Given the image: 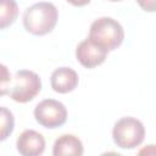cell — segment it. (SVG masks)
Instances as JSON below:
<instances>
[{
  "mask_svg": "<svg viewBox=\"0 0 156 156\" xmlns=\"http://www.w3.org/2000/svg\"><path fill=\"white\" fill-rule=\"evenodd\" d=\"M67 2H69L73 6H85L90 2V0H67Z\"/></svg>",
  "mask_w": 156,
  "mask_h": 156,
  "instance_id": "14",
  "label": "cell"
},
{
  "mask_svg": "<svg viewBox=\"0 0 156 156\" xmlns=\"http://www.w3.org/2000/svg\"><path fill=\"white\" fill-rule=\"evenodd\" d=\"M83 152L84 149L80 139L73 134H63L58 136L52 146L54 156H63V155L80 156L83 155Z\"/></svg>",
  "mask_w": 156,
  "mask_h": 156,
  "instance_id": "9",
  "label": "cell"
},
{
  "mask_svg": "<svg viewBox=\"0 0 156 156\" xmlns=\"http://www.w3.org/2000/svg\"><path fill=\"white\" fill-rule=\"evenodd\" d=\"M139 155H156V145H147L139 150Z\"/></svg>",
  "mask_w": 156,
  "mask_h": 156,
  "instance_id": "13",
  "label": "cell"
},
{
  "mask_svg": "<svg viewBox=\"0 0 156 156\" xmlns=\"http://www.w3.org/2000/svg\"><path fill=\"white\" fill-rule=\"evenodd\" d=\"M112 138L118 147L134 149L144 141V124L134 117H122L113 126Z\"/></svg>",
  "mask_w": 156,
  "mask_h": 156,
  "instance_id": "4",
  "label": "cell"
},
{
  "mask_svg": "<svg viewBox=\"0 0 156 156\" xmlns=\"http://www.w3.org/2000/svg\"><path fill=\"white\" fill-rule=\"evenodd\" d=\"M58 18V12L52 2L41 1L27 7L23 13V26L27 32L34 35L50 33Z\"/></svg>",
  "mask_w": 156,
  "mask_h": 156,
  "instance_id": "1",
  "label": "cell"
},
{
  "mask_svg": "<svg viewBox=\"0 0 156 156\" xmlns=\"http://www.w3.org/2000/svg\"><path fill=\"white\" fill-rule=\"evenodd\" d=\"M108 1H112V2H115V1H121V0H108Z\"/></svg>",
  "mask_w": 156,
  "mask_h": 156,
  "instance_id": "15",
  "label": "cell"
},
{
  "mask_svg": "<svg viewBox=\"0 0 156 156\" xmlns=\"http://www.w3.org/2000/svg\"><path fill=\"white\" fill-rule=\"evenodd\" d=\"M18 15V6L15 0H0V27L5 29L11 26Z\"/></svg>",
  "mask_w": 156,
  "mask_h": 156,
  "instance_id": "10",
  "label": "cell"
},
{
  "mask_svg": "<svg viewBox=\"0 0 156 156\" xmlns=\"http://www.w3.org/2000/svg\"><path fill=\"white\" fill-rule=\"evenodd\" d=\"M88 38L108 51H112L122 44L124 30L118 21L111 17H100L91 23Z\"/></svg>",
  "mask_w": 156,
  "mask_h": 156,
  "instance_id": "3",
  "label": "cell"
},
{
  "mask_svg": "<svg viewBox=\"0 0 156 156\" xmlns=\"http://www.w3.org/2000/svg\"><path fill=\"white\" fill-rule=\"evenodd\" d=\"M16 146L23 156H39L45 150V139L39 132L26 129L17 138Z\"/></svg>",
  "mask_w": 156,
  "mask_h": 156,
  "instance_id": "7",
  "label": "cell"
},
{
  "mask_svg": "<svg viewBox=\"0 0 156 156\" xmlns=\"http://www.w3.org/2000/svg\"><path fill=\"white\" fill-rule=\"evenodd\" d=\"M1 95L7 94L13 101L26 104L32 101L41 90V80L39 76L29 69H21L9 80V87Z\"/></svg>",
  "mask_w": 156,
  "mask_h": 156,
  "instance_id": "2",
  "label": "cell"
},
{
  "mask_svg": "<svg viewBox=\"0 0 156 156\" xmlns=\"http://www.w3.org/2000/svg\"><path fill=\"white\" fill-rule=\"evenodd\" d=\"M108 54V50L87 38L82 40L76 49V57L85 68H94L101 65Z\"/></svg>",
  "mask_w": 156,
  "mask_h": 156,
  "instance_id": "6",
  "label": "cell"
},
{
  "mask_svg": "<svg viewBox=\"0 0 156 156\" xmlns=\"http://www.w3.org/2000/svg\"><path fill=\"white\" fill-rule=\"evenodd\" d=\"M34 117L40 126L54 129L66 123L67 110L62 102L55 99H45L35 106Z\"/></svg>",
  "mask_w": 156,
  "mask_h": 156,
  "instance_id": "5",
  "label": "cell"
},
{
  "mask_svg": "<svg viewBox=\"0 0 156 156\" xmlns=\"http://www.w3.org/2000/svg\"><path fill=\"white\" fill-rule=\"evenodd\" d=\"M140 9L146 12H155L156 11V0H136Z\"/></svg>",
  "mask_w": 156,
  "mask_h": 156,
  "instance_id": "12",
  "label": "cell"
},
{
  "mask_svg": "<svg viewBox=\"0 0 156 156\" xmlns=\"http://www.w3.org/2000/svg\"><path fill=\"white\" fill-rule=\"evenodd\" d=\"M0 116H1V126H0V140L4 141L12 132L15 127V118L12 112L6 108L5 106L1 107L0 110Z\"/></svg>",
  "mask_w": 156,
  "mask_h": 156,
  "instance_id": "11",
  "label": "cell"
},
{
  "mask_svg": "<svg viewBox=\"0 0 156 156\" xmlns=\"http://www.w3.org/2000/svg\"><path fill=\"white\" fill-rule=\"evenodd\" d=\"M79 78L74 69L69 67H60L56 68L50 77L51 88L60 94H67L73 91L78 85Z\"/></svg>",
  "mask_w": 156,
  "mask_h": 156,
  "instance_id": "8",
  "label": "cell"
}]
</instances>
